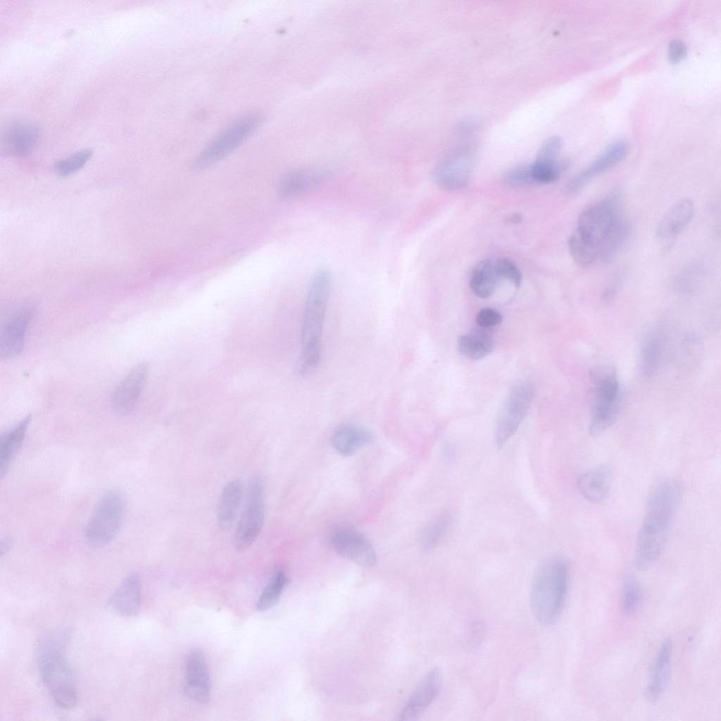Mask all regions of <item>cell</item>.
<instances>
[{"label":"cell","mask_w":721,"mask_h":721,"mask_svg":"<svg viewBox=\"0 0 721 721\" xmlns=\"http://www.w3.org/2000/svg\"><path fill=\"white\" fill-rule=\"evenodd\" d=\"M56 635L39 646L38 660L42 681L55 703L65 709L73 708L77 691L72 670L61 653V642Z\"/></svg>","instance_id":"cell-4"},{"label":"cell","mask_w":721,"mask_h":721,"mask_svg":"<svg viewBox=\"0 0 721 721\" xmlns=\"http://www.w3.org/2000/svg\"><path fill=\"white\" fill-rule=\"evenodd\" d=\"M331 289L330 272L320 268L311 280L304 306L299 365L301 372L313 370L320 361L322 328Z\"/></svg>","instance_id":"cell-3"},{"label":"cell","mask_w":721,"mask_h":721,"mask_svg":"<svg viewBox=\"0 0 721 721\" xmlns=\"http://www.w3.org/2000/svg\"><path fill=\"white\" fill-rule=\"evenodd\" d=\"M621 201L620 192L615 191L588 206L579 216L577 230L598 247L616 218L621 214Z\"/></svg>","instance_id":"cell-8"},{"label":"cell","mask_w":721,"mask_h":721,"mask_svg":"<svg viewBox=\"0 0 721 721\" xmlns=\"http://www.w3.org/2000/svg\"><path fill=\"white\" fill-rule=\"evenodd\" d=\"M125 499L117 489L106 491L99 499L86 527L85 536L93 546L110 544L118 534L124 519Z\"/></svg>","instance_id":"cell-5"},{"label":"cell","mask_w":721,"mask_h":721,"mask_svg":"<svg viewBox=\"0 0 721 721\" xmlns=\"http://www.w3.org/2000/svg\"><path fill=\"white\" fill-rule=\"evenodd\" d=\"M499 280L494 262L484 259L475 267L470 277V286L476 296L486 299L494 293Z\"/></svg>","instance_id":"cell-27"},{"label":"cell","mask_w":721,"mask_h":721,"mask_svg":"<svg viewBox=\"0 0 721 721\" xmlns=\"http://www.w3.org/2000/svg\"><path fill=\"white\" fill-rule=\"evenodd\" d=\"M568 246L575 262L582 267L592 264L598 256V247L576 230L570 237Z\"/></svg>","instance_id":"cell-30"},{"label":"cell","mask_w":721,"mask_h":721,"mask_svg":"<svg viewBox=\"0 0 721 721\" xmlns=\"http://www.w3.org/2000/svg\"><path fill=\"white\" fill-rule=\"evenodd\" d=\"M687 54V46L681 39H672L667 49L668 59L671 63H676L682 61Z\"/></svg>","instance_id":"cell-39"},{"label":"cell","mask_w":721,"mask_h":721,"mask_svg":"<svg viewBox=\"0 0 721 721\" xmlns=\"http://www.w3.org/2000/svg\"><path fill=\"white\" fill-rule=\"evenodd\" d=\"M441 672L439 667L430 670L419 683L398 715L399 720L419 719L439 693Z\"/></svg>","instance_id":"cell-14"},{"label":"cell","mask_w":721,"mask_h":721,"mask_svg":"<svg viewBox=\"0 0 721 721\" xmlns=\"http://www.w3.org/2000/svg\"><path fill=\"white\" fill-rule=\"evenodd\" d=\"M621 596L623 613L627 615L635 614L641 607L643 591L639 582L634 576L629 575L625 577Z\"/></svg>","instance_id":"cell-32"},{"label":"cell","mask_w":721,"mask_h":721,"mask_svg":"<svg viewBox=\"0 0 721 721\" xmlns=\"http://www.w3.org/2000/svg\"><path fill=\"white\" fill-rule=\"evenodd\" d=\"M520 220H521V216L518 215V214H515V215H512L510 217V221L512 222H519L520 221Z\"/></svg>","instance_id":"cell-41"},{"label":"cell","mask_w":721,"mask_h":721,"mask_svg":"<svg viewBox=\"0 0 721 721\" xmlns=\"http://www.w3.org/2000/svg\"><path fill=\"white\" fill-rule=\"evenodd\" d=\"M38 139L36 127L25 120H14L2 132V150L8 155L22 156L32 151Z\"/></svg>","instance_id":"cell-17"},{"label":"cell","mask_w":721,"mask_h":721,"mask_svg":"<svg viewBox=\"0 0 721 721\" xmlns=\"http://www.w3.org/2000/svg\"><path fill=\"white\" fill-rule=\"evenodd\" d=\"M288 581L289 578L284 570H277L275 572L256 603V609L265 611L273 607L278 601Z\"/></svg>","instance_id":"cell-31"},{"label":"cell","mask_w":721,"mask_h":721,"mask_svg":"<svg viewBox=\"0 0 721 721\" xmlns=\"http://www.w3.org/2000/svg\"><path fill=\"white\" fill-rule=\"evenodd\" d=\"M562 148V140L558 136H553L546 139L538 150L535 165L544 167H555L561 161L559 155Z\"/></svg>","instance_id":"cell-34"},{"label":"cell","mask_w":721,"mask_h":721,"mask_svg":"<svg viewBox=\"0 0 721 721\" xmlns=\"http://www.w3.org/2000/svg\"><path fill=\"white\" fill-rule=\"evenodd\" d=\"M184 686L185 694L192 700L202 703L208 701L211 677L203 653L199 648H193L187 656Z\"/></svg>","instance_id":"cell-13"},{"label":"cell","mask_w":721,"mask_h":721,"mask_svg":"<svg viewBox=\"0 0 721 721\" xmlns=\"http://www.w3.org/2000/svg\"><path fill=\"white\" fill-rule=\"evenodd\" d=\"M332 543L338 553L360 565L371 567L376 563V553L371 543L353 529H337L333 533Z\"/></svg>","instance_id":"cell-12"},{"label":"cell","mask_w":721,"mask_h":721,"mask_svg":"<svg viewBox=\"0 0 721 721\" xmlns=\"http://www.w3.org/2000/svg\"><path fill=\"white\" fill-rule=\"evenodd\" d=\"M613 481V470L607 465H601L581 474L577 479V488L585 499L591 503H600L608 496Z\"/></svg>","instance_id":"cell-21"},{"label":"cell","mask_w":721,"mask_h":721,"mask_svg":"<svg viewBox=\"0 0 721 721\" xmlns=\"http://www.w3.org/2000/svg\"><path fill=\"white\" fill-rule=\"evenodd\" d=\"M141 583L136 574L128 575L115 590L110 604L118 613L125 616L137 615L141 606Z\"/></svg>","instance_id":"cell-22"},{"label":"cell","mask_w":721,"mask_h":721,"mask_svg":"<svg viewBox=\"0 0 721 721\" xmlns=\"http://www.w3.org/2000/svg\"><path fill=\"white\" fill-rule=\"evenodd\" d=\"M33 314V308L24 305L15 310L6 320L0 337L1 359L12 358L20 353Z\"/></svg>","instance_id":"cell-11"},{"label":"cell","mask_w":721,"mask_h":721,"mask_svg":"<svg viewBox=\"0 0 721 721\" xmlns=\"http://www.w3.org/2000/svg\"><path fill=\"white\" fill-rule=\"evenodd\" d=\"M32 415H27L0 438V472L3 478L10 465L20 449L26 435Z\"/></svg>","instance_id":"cell-24"},{"label":"cell","mask_w":721,"mask_h":721,"mask_svg":"<svg viewBox=\"0 0 721 721\" xmlns=\"http://www.w3.org/2000/svg\"><path fill=\"white\" fill-rule=\"evenodd\" d=\"M451 522L448 513H441L432 518L422 529L419 539L421 548L429 551L440 542L446 534Z\"/></svg>","instance_id":"cell-29"},{"label":"cell","mask_w":721,"mask_h":721,"mask_svg":"<svg viewBox=\"0 0 721 721\" xmlns=\"http://www.w3.org/2000/svg\"><path fill=\"white\" fill-rule=\"evenodd\" d=\"M629 150V144L625 139L614 141L588 165L571 178L564 189L565 193L572 194L578 192L594 178L622 161Z\"/></svg>","instance_id":"cell-10"},{"label":"cell","mask_w":721,"mask_h":721,"mask_svg":"<svg viewBox=\"0 0 721 721\" xmlns=\"http://www.w3.org/2000/svg\"><path fill=\"white\" fill-rule=\"evenodd\" d=\"M569 572L566 561L553 556L537 567L530 590V606L541 625L553 623L560 616L566 598Z\"/></svg>","instance_id":"cell-2"},{"label":"cell","mask_w":721,"mask_h":721,"mask_svg":"<svg viewBox=\"0 0 721 721\" xmlns=\"http://www.w3.org/2000/svg\"><path fill=\"white\" fill-rule=\"evenodd\" d=\"M92 156V151L83 149L62 159L54 165L55 171L62 177L69 176L80 170Z\"/></svg>","instance_id":"cell-35"},{"label":"cell","mask_w":721,"mask_h":721,"mask_svg":"<svg viewBox=\"0 0 721 721\" xmlns=\"http://www.w3.org/2000/svg\"><path fill=\"white\" fill-rule=\"evenodd\" d=\"M9 548V541L7 539L1 541V555L3 556Z\"/></svg>","instance_id":"cell-40"},{"label":"cell","mask_w":721,"mask_h":721,"mask_svg":"<svg viewBox=\"0 0 721 721\" xmlns=\"http://www.w3.org/2000/svg\"><path fill=\"white\" fill-rule=\"evenodd\" d=\"M265 520V489L258 477L252 478L248 484L245 504L238 522L234 545L242 551L250 548L258 537Z\"/></svg>","instance_id":"cell-7"},{"label":"cell","mask_w":721,"mask_h":721,"mask_svg":"<svg viewBox=\"0 0 721 721\" xmlns=\"http://www.w3.org/2000/svg\"><path fill=\"white\" fill-rule=\"evenodd\" d=\"M324 168L299 169L289 173L280 180L278 193L283 199H293L303 195L320 184L328 176Z\"/></svg>","instance_id":"cell-19"},{"label":"cell","mask_w":721,"mask_h":721,"mask_svg":"<svg viewBox=\"0 0 721 721\" xmlns=\"http://www.w3.org/2000/svg\"><path fill=\"white\" fill-rule=\"evenodd\" d=\"M503 181L510 187H523L535 183L531 165L524 164L510 169L504 174Z\"/></svg>","instance_id":"cell-36"},{"label":"cell","mask_w":721,"mask_h":721,"mask_svg":"<svg viewBox=\"0 0 721 721\" xmlns=\"http://www.w3.org/2000/svg\"><path fill=\"white\" fill-rule=\"evenodd\" d=\"M502 321L501 314L495 309H481L477 316V322L483 329H489L499 325Z\"/></svg>","instance_id":"cell-38"},{"label":"cell","mask_w":721,"mask_h":721,"mask_svg":"<svg viewBox=\"0 0 721 721\" xmlns=\"http://www.w3.org/2000/svg\"><path fill=\"white\" fill-rule=\"evenodd\" d=\"M261 122V116L257 113H248L234 121L198 155L193 169L203 170L225 158L255 132Z\"/></svg>","instance_id":"cell-6"},{"label":"cell","mask_w":721,"mask_h":721,"mask_svg":"<svg viewBox=\"0 0 721 721\" xmlns=\"http://www.w3.org/2000/svg\"><path fill=\"white\" fill-rule=\"evenodd\" d=\"M495 269L499 278H504L520 287L522 275L518 268L510 260L499 258L494 262Z\"/></svg>","instance_id":"cell-37"},{"label":"cell","mask_w":721,"mask_h":721,"mask_svg":"<svg viewBox=\"0 0 721 721\" xmlns=\"http://www.w3.org/2000/svg\"><path fill=\"white\" fill-rule=\"evenodd\" d=\"M662 344L657 335H651L646 339L642 346V370L645 375L650 376L657 370L661 356Z\"/></svg>","instance_id":"cell-33"},{"label":"cell","mask_w":721,"mask_h":721,"mask_svg":"<svg viewBox=\"0 0 721 721\" xmlns=\"http://www.w3.org/2000/svg\"><path fill=\"white\" fill-rule=\"evenodd\" d=\"M695 212L693 201L682 199L673 203L664 213L656 229V235L661 240L675 239L688 225Z\"/></svg>","instance_id":"cell-20"},{"label":"cell","mask_w":721,"mask_h":721,"mask_svg":"<svg viewBox=\"0 0 721 721\" xmlns=\"http://www.w3.org/2000/svg\"><path fill=\"white\" fill-rule=\"evenodd\" d=\"M532 386L527 382L515 384L507 394L499 410L495 441L499 449L503 447L515 434L532 402Z\"/></svg>","instance_id":"cell-9"},{"label":"cell","mask_w":721,"mask_h":721,"mask_svg":"<svg viewBox=\"0 0 721 721\" xmlns=\"http://www.w3.org/2000/svg\"><path fill=\"white\" fill-rule=\"evenodd\" d=\"M243 484L239 479H233L224 487L217 508V521L222 530L231 527L237 515L243 496Z\"/></svg>","instance_id":"cell-23"},{"label":"cell","mask_w":721,"mask_h":721,"mask_svg":"<svg viewBox=\"0 0 721 721\" xmlns=\"http://www.w3.org/2000/svg\"><path fill=\"white\" fill-rule=\"evenodd\" d=\"M370 432L366 428L353 423L340 426L333 434L332 444L334 449L342 456H350L371 439Z\"/></svg>","instance_id":"cell-25"},{"label":"cell","mask_w":721,"mask_h":721,"mask_svg":"<svg viewBox=\"0 0 721 721\" xmlns=\"http://www.w3.org/2000/svg\"><path fill=\"white\" fill-rule=\"evenodd\" d=\"M672 643L665 639L659 647L650 665V679L644 690V697L655 703L664 694L670 678Z\"/></svg>","instance_id":"cell-16"},{"label":"cell","mask_w":721,"mask_h":721,"mask_svg":"<svg viewBox=\"0 0 721 721\" xmlns=\"http://www.w3.org/2000/svg\"><path fill=\"white\" fill-rule=\"evenodd\" d=\"M630 229L627 221L620 214L598 246V257L603 262H610L618 254L629 236Z\"/></svg>","instance_id":"cell-26"},{"label":"cell","mask_w":721,"mask_h":721,"mask_svg":"<svg viewBox=\"0 0 721 721\" xmlns=\"http://www.w3.org/2000/svg\"><path fill=\"white\" fill-rule=\"evenodd\" d=\"M474 165L470 153H460L441 163L437 168L434 179L439 186L447 189L465 187L469 182Z\"/></svg>","instance_id":"cell-18"},{"label":"cell","mask_w":721,"mask_h":721,"mask_svg":"<svg viewBox=\"0 0 721 721\" xmlns=\"http://www.w3.org/2000/svg\"><path fill=\"white\" fill-rule=\"evenodd\" d=\"M680 499V487L672 479L660 480L652 488L634 548V564L639 570L650 569L662 553Z\"/></svg>","instance_id":"cell-1"},{"label":"cell","mask_w":721,"mask_h":721,"mask_svg":"<svg viewBox=\"0 0 721 721\" xmlns=\"http://www.w3.org/2000/svg\"><path fill=\"white\" fill-rule=\"evenodd\" d=\"M458 350L471 360H479L488 356L494 349L491 335L485 330H477L460 337Z\"/></svg>","instance_id":"cell-28"},{"label":"cell","mask_w":721,"mask_h":721,"mask_svg":"<svg viewBox=\"0 0 721 721\" xmlns=\"http://www.w3.org/2000/svg\"><path fill=\"white\" fill-rule=\"evenodd\" d=\"M149 373L146 363L134 365L115 388L112 399L114 411L125 415L132 410L145 386Z\"/></svg>","instance_id":"cell-15"}]
</instances>
